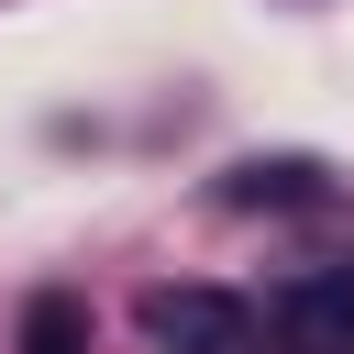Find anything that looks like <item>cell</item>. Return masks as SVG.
Here are the masks:
<instances>
[{
    "label": "cell",
    "mask_w": 354,
    "mask_h": 354,
    "mask_svg": "<svg viewBox=\"0 0 354 354\" xmlns=\"http://www.w3.org/2000/svg\"><path fill=\"white\" fill-rule=\"evenodd\" d=\"M144 343L155 354H254V310L232 288H144Z\"/></svg>",
    "instance_id": "6da1fadb"
},
{
    "label": "cell",
    "mask_w": 354,
    "mask_h": 354,
    "mask_svg": "<svg viewBox=\"0 0 354 354\" xmlns=\"http://www.w3.org/2000/svg\"><path fill=\"white\" fill-rule=\"evenodd\" d=\"M277 343H288V354H354V266L299 277V288L277 299Z\"/></svg>",
    "instance_id": "7a4b0ae2"
},
{
    "label": "cell",
    "mask_w": 354,
    "mask_h": 354,
    "mask_svg": "<svg viewBox=\"0 0 354 354\" xmlns=\"http://www.w3.org/2000/svg\"><path fill=\"white\" fill-rule=\"evenodd\" d=\"M22 354H88V310H77L66 288H44V299L22 310Z\"/></svg>",
    "instance_id": "3957f363"
},
{
    "label": "cell",
    "mask_w": 354,
    "mask_h": 354,
    "mask_svg": "<svg viewBox=\"0 0 354 354\" xmlns=\"http://www.w3.org/2000/svg\"><path fill=\"white\" fill-rule=\"evenodd\" d=\"M321 188V166H299V155H277V166H232V199L243 210H266V199H310Z\"/></svg>",
    "instance_id": "277c9868"
}]
</instances>
